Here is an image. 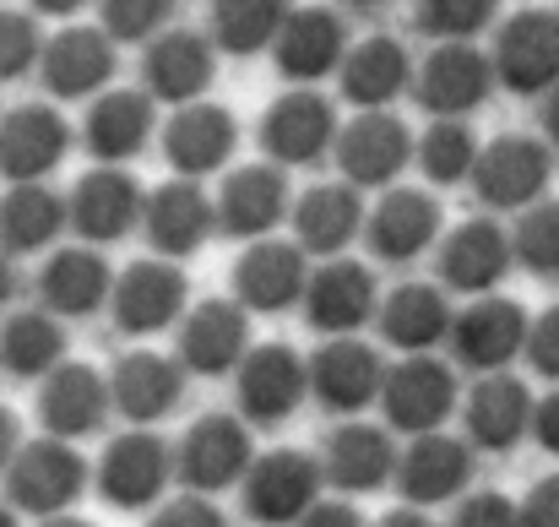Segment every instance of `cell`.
<instances>
[{"label":"cell","mask_w":559,"mask_h":527,"mask_svg":"<svg viewBox=\"0 0 559 527\" xmlns=\"http://www.w3.org/2000/svg\"><path fill=\"white\" fill-rule=\"evenodd\" d=\"M82 457L66 446V441H33L11 457V473H5V490H11V506L16 512H38V517H55L66 512L76 495H82Z\"/></svg>","instance_id":"6da1fadb"},{"label":"cell","mask_w":559,"mask_h":527,"mask_svg":"<svg viewBox=\"0 0 559 527\" xmlns=\"http://www.w3.org/2000/svg\"><path fill=\"white\" fill-rule=\"evenodd\" d=\"M98 484L126 512L153 506L164 495V484H169V452H164V441L158 435H126V441H115L109 457H104V468H98Z\"/></svg>","instance_id":"7a4b0ae2"},{"label":"cell","mask_w":559,"mask_h":527,"mask_svg":"<svg viewBox=\"0 0 559 527\" xmlns=\"http://www.w3.org/2000/svg\"><path fill=\"white\" fill-rule=\"evenodd\" d=\"M180 468H186V484H195V490H228L250 468V435H245V424L228 419V413L201 419L186 435Z\"/></svg>","instance_id":"3957f363"},{"label":"cell","mask_w":559,"mask_h":527,"mask_svg":"<svg viewBox=\"0 0 559 527\" xmlns=\"http://www.w3.org/2000/svg\"><path fill=\"white\" fill-rule=\"evenodd\" d=\"M456 402V380L445 364L435 359H413L402 364L391 380H385V413L396 430H413V435H429Z\"/></svg>","instance_id":"277c9868"},{"label":"cell","mask_w":559,"mask_h":527,"mask_svg":"<svg viewBox=\"0 0 559 527\" xmlns=\"http://www.w3.org/2000/svg\"><path fill=\"white\" fill-rule=\"evenodd\" d=\"M321 490V468L305 452H272L255 473H250V512L261 523H294L316 506Z\"/></svg>","instance_id":"5b68a950"},{"label":"cell","mask_w":559,"mask_h":527,"mask_svg":"<svg viewBox=\"0 0 559 527\" xmlns=\"http://www.w3.org/2000/svg\"><path fill=\"white\" fill-rule=\"evenodd\" d=\"M527 311L511 300H484L456 321V353L478 370H506L516 353L527 349Z\"/></svg>","instance_id":"8992f818"},{"label":"cell","mask_w":559,"mask_h":527,"mask_svg":"<svg viewBox=\"0 0 559 527\" xmlns=\"http://www.w3.org/2000/svg\"><path fill=\"white\" fill-rule=\"evenodd\" d=\"M533 391L516 380V375H495V380H484L478 391H473V402H467V430H473V441L478 446H489V452H511L527 430H533Z\"/></svg>","instance_id":"52a82bcc"},{"label":"cell","mask_w":559,"mask_h":527,"mask_svg":"<svg viewBox=\"0 0 559 527\" xmlns=\"http://www.w3.org/2000/svg\"><path fill=\"white\" fill-rule=\"evenodd\" d=\"M305 386H310V370L299 364V353L294 349H261L250 364H245V375H239L245 413H250V419H261V424L288 419V413L299 408Z\"/></svg>","instance_id":"ba28073f"},{"label":"cell","mask_w":559,"mask_h":527,"mask_svg":"<svg viewBox=\"0 0 559 527\" xmlns=\"http://www.w3.org/2000/svg\"><path fill=\"white\" fill-rule=\"evenodd\" d=\"M467 473H473V462H467V446L462 441H451V435H418L413 441V452L402 457V468H396V479H402V495L407 501H418V506H435V501H445V495H456L462 484H467Z\"/></svg>","instance_id":"9c48e42d"},{"label":"cell","mask_w":559,"mask_h":527,"mask_svg":"<svg viewBox=\"0 0 559 527\" xmlns=\"http://www.w3.org/2000/svg\"><path fill=\"white\" fill-rule=\"evenodd\" d=\"M310 380L321 391L326 408H365L374 391H380V359L365 343H326L310 364Z\"/></svg>","instance_id":"30bf717a"},{"label":"cell","mask_w":559,"mask_h":527,"mask_svg":"<svg viewBox=\"0 0 559 527\" xmlns=\"http://www.w3.org/2000/svg\"><path fill=\"white\" fill-rule=\"evenodd\" d=\"M239 353H245V311H234L223 300L190 311L186 338H180V359L195 375H223Z\"/></svg>","instance_id":"8fae6325"},{"label":"cell","mask_w":559,"mask_h":527,"mask_svg":"<svg viewBox=\"0 0 559 527\" xmlns=\"http://www.w3.org/2000/svg\"><path fill=\"white\" fill-rule=\"evenodd\" d=\"M180 305H186L180 272H169V267H136V272L120 283L115 316H120L126 332H164V327L180 316Z\"/></svg>","instance_id":"7c38bea8"},{"label":"cell","mask_w":559,"mask_h":527,"mask_svg":"<svg viewBox=\"0 0 559 527\" xmlns=\"http://www.w3.org/2000/svg\"><path fill=\"white\" fill-rule=\"evenodd\" d=\"M44 424L55 435H87L104 419V380L87 364H60L44 386Z\"/></svg>","instance_id":"4fadbf2b"},{"label":"cell","mask_w":559,"mask_h":527,"mask_svg":"<svg viewBox=\"0 0 559 527\" xmlns=\"http://www.w3.org/2000/svg\"><path fill=\"white\" fill-rule=\"evenodd\" d=\"M115 397H120L126 419L153 424V419H164L180 402V370L169 359H158V353H131L115 370Z\"/></svg>","instance_id":"5bb4252c"},{"label":"cell","mask_w":559,"mask_h":527,"mask_svg":"<svg viewBox=\"0 0 559 527\" xmlns=\"http://www.w3.org/2000/svg\"><path fill=\"white\" fill-rule=\"evenodd\" d=\"M326 473H332L343 490L370 495V490L385 484V473H396V452H391V441H385L380 430L354 424V430H337L332 457H326Z\"/></svg>","instance_id":"9a60e30c"},{"label":"cell","mask_w":559,"mask_h":527,"mask_svg":"<svg viewBox=\"0 0 559 527\" xmlns=\"http://www.w3.org/2000/svg\"><path fill=\"white\" fill-rule=\"evenodd\" d=\"M370 316V272L359 267H326L310 283V327L321 332H354Z\"/></svg>","instance_id":"2e32d148"},{"label":"cell","mask_w":559,"mask_h":527,"mask_svg":"<svg viewBox=\"0 0 559 527\" xmlns=\"http://www.w3.org/2000/svg\"><path fill=\"white\" fill-rule=\"evenodd\" d=\"M506 267H511V250H506V239H500L489 223H473V229H467V234H456V239H451V250L440 256V272H445L456 289H467V294H478V289L500 283V278H506Z\"/></svg>","instance_id":"e0dca14e"},{"label":"cell","mask_w":559,"mask_h":527,"mask_svg":"<svg viewBox=\"0 0 559 527\" xmlns=\"http://www.w3.org/2000/svg\"><path fill=\"white\" fill-rule=\"evenodd\" d=\"M299 289H305V267H299V256L283 250V245L255 250V256L239 267V300L255 305V311H283V305L299 300Z\"/></svg>","instance_id":"ac0fdd59"},{"label":"cell","mask_w":559,"mask_h":527,"mask_svg":"<svg viewBox=\"0 0 559 527\" xmlns=\"http://www.w3.org/2000/svg\"><path fill=\"white\" fill-rule=\"evenodd\" d=\"M104 261L71 250V256H55L49 272H44V300L60 311V316H87L98 300H104Z\"/></svg>","instance_id":"d6986e66"},{"label":"cell","mask_w":559,"mask_h":527,"mask_svg":"<svg viewBox=\"0 0 559 527\" xmlns=\"http://www.w3.org/2000/svg\"><path fill=\"white\" fill-rule=\"evenodd\" d=\"M445 300L435 289H402L385 311V338L402 343V349H429L445 338Z\"/></svg>","instance_id":"ffe728a7"},{"label":"cell","mask_w":559,"mask_h":527,"mask_svg":"<svg viewBox=\"0 0 559 527\" xmlns=\"http://www.w3.org/2000/svg\"><path fill=\"white\" fill-rule=\"evenodd\" d=\"M549 77H559V22L555 16H533L511 38V82L538 87Z\"/></svg>","instance_id":"44dd1931"},{"label":"cell","mask_w":559,"mask_h":527,"mask_svg":"<svg viewBox=\"0 0 559 527\" xmlns=\"http://www.w3.org/2000/svg\"><path fill=\"white\" fill-rule=\"evenodd\" d=\"M60 349H66V338H60V327L49 316H16L5 327V338H0V359L16 375H44L60 359Z\"/></svg>","instance_id":"7402d4cb"},{"label":"cell","mask_w":559,"mask_h":527,"mask_svg":"<svg viewBox=\"0 0 559 527\" xmlns=\"http://www.w3.org/2000/svg\"><path fill=\"white\" fill-rule=\"evenodd\" d=\"M549 179V164H544V153L538 148H500L495 159H489V169H484V196H495V201H527L538 185Z\"/></svg>","instance_id":"603a6c76"},{"label":"cell","mask_w":559,"mask_h":527,"mask_svg":"<svg viewBox=\"0 0 559 527\" xmlns=\"http://www.w3.org/2000/svg\"><path fill=\"white\" fill-rule=\"evenodd\" d=\"M429 234H435V212H429L424 201H413V196H407V201H391L385 218H380V250L396 256V261L413 256Z\"/></svg>","instance_id":"cb8c5ba5"},{"label":"cell","mask_w":559,"mask_h":527,"mask_svg":"<svg viewBox=\"0 0 559 527\" xmlns=\"http://www.w3.org/2000/svg\"><path fill=\"white\" fill-rule=\"evenodd\" d=\"M153 234H158V245L164 250H175V256H186L201 245V234H206V212H201V201L195 196H164L158 201V218H153Z\"/></svg>","instance_id":"d4e9b609"},{"label":"cell","mask_w":559,"mask_h":527,"mask_svg":"<svg viewBox=\"0 0 559 527\" xmlns=\"http://www.w3.org/2000/svg\"><path fill=\"white\" fill-rule=\"evenodd\" d=\"M126 223H131V190L120 179L87 185V196H82V229L98 234V239H115Z\"/></svg>","instance_id":"484cf974"},{"label":"cell","mask_w":559,"mask_h":527,"mask_svg":"<svg viewBox=\"0 0 559 527\" xmlns=\"http://www.w3.org/2000/svg\"><path fill=\"white\" fill-rule=\"evenodd\" d=\"M522 261L538 278H559V207H544L522 223Z\"/></svg>","instance_id":"4316f807"},{"label":"cell","mask_w":559,"mask_h":527,"mask_svg":"<svg viewBox=\"0 0 559 527\" xmlns=\"http://www.w3.org/2000/svg\"><path fill=\"white\" fill-rule=\"evenodd\" d=\"M277 218V179H245L234 196H228V229L239 234H255Z\"/></svg>","instance_id":"83f0119b"},{"label":"cell","mask_w":559,"mask_h":527,"mask_svg":"<svg viewBox=\"0 0 559 527\" xmlns=\"http://www.w3.org/2000/svg\"><path fill=\"white\" fill-rule=\"evenodd\" d=\"M348 234H354V207H348L343 196H316V201L305 207V239H310L316 250H337Z\"/></svg>","instance_id":"f1b7e54d"},{"label":"cell","mask_w":559,"mask_h":527,"mask_svg":"<svg viewBox=\"0 0 559 527\" xmlns=\"http://www.w3.org/2000/svg\"><path fill=\"white\" fill-rule=\"evenodd\" d=\"M0 229H5V239L22 245V250H27V245H44L49 229H55V207H49L44 196H16V201H5Z\"/></svg>","instance_id":"f546056e"},{"label":"cell","mask_w":559,"mask_h":527,"mask_svg":"<svg viewBox=\"0 0 559 527\" xmlns=\"http://www.w3.org/2000/svg\"><path fill=\"white\" fill-rule=\"evenodd\" d=\"M49 153H60V131H49V120H27V131L5 148V164H11L16 175H33Z\"/></svg>","instance_id":"4dcf8cb0"},{"label":"cell","mask_w":559,"mask_h":527,"mask_svg":"<svg viewBox=\"0 0 559 527\" xmlns=\"http://www.w3.org/2000/svg\"><path fill=\"white\" fill-rule=\"evenodd\" d=\"M527 353H533V370H538V375L559 380V305L549 311V316H538V321H533V332H527Z\"/></svg>","instance_id":"1f68e13d"},{"label":"cell","mask_w":559,"mask_h":527,"mask_svg":"<svg viewBox=\"0 0 559 527\" xmlns=\"http://www.w3.org/2000/svg\"><path fill=\"white\" fill-rule=\"evenodd\" d=\"M272 137H277L283 153H310V148L321 142V115H316V109H288Z\"/></svg>","instance_id":"d6a6232c"},{"label":"cell","mask_w":559,"mask_h":527,"mask_svg":"<svg viewBox=\"0 0 559 527\" xmlns=\"http://www.w3.org/2000/svg\"><path fill=\"white\" fill-rule=\"evenodd\" d=\"M456 527H522V512L506 501V495H478L462 506Z\"/></svg>","instance_id":"836d02e7"},{"label":"cell","mask_w":559,"mask_h":527,"mask_svg":"<svg viewBox=\"0 0 559 527\" xmlns=\"http://www.w3.org/2000/svg\"><path fill=\"white\" fill-rule=\"evenodd\" d=\"M522 527H559V479H544L522 501Z\"/></svg>","instance_id":"e575fe53"},{"label":"cell","mask_w":559,"mask_h":527,"mask_svg":"<svg viewBox=\"0 0 559 527\" xmlns=\"http://www.w3.org/2000/svg\"><path fill=\"white\" fill-rule=\"evenodd\" d=\"M153 527H223V517H217V506H206V501H175Z\"/></svg>","instance_id":"d590c367"},{"label":"cell","mask_w":559,"mask_h":527,"mask_svg":"<svg viewBox=\"0 0 559 527\" xmlns=\"http://www.w3.org/2000/svg\"><path fill=\"white\" fill-rule=\"evenodd\" d=\"M533 435H538V446H544V452H555L559 457V391L538 402V413H533Z\"/></svg>","instance_id":"8d00e7d4"},{"label":"cell","mask_w":559,"mask_h":527,"mask_svg":"<svg viewBox=\"0 0 559 527\" xmlns=\"http://www.w3.org/2000/svg\"><path fill=\"white\" fill-rule=\"evenodd\" d=\"M131 137H136V126H131V109H109V115H104V131H98V142H104V148H126Z\"/></svg>","instance_id":"74e56055"},{"label":"cell","mask_w":559,"mask_h":527,"mask_svg":"<svg viewBox=\"0 0 559 527\" xmlns=\"http://www.w3.org/2000/svg\"><path fill=\"white\" fill-rule=\"evenodd\" d=\"M435 175L440 179L462 175V137H451V142L440 137V142H435Z\"/></svg>","instance_id":"f35d334b"},{"label":"cell","mask_w":559,"mask_h":527,"mask_svg":"<svg viewBox=\"0 0 559 527\" xmlns=\"http://www.w3.org/2000/svg\"><path fill=\"white\" fill-rule=\"evenodd\" d=\"M305 527H359V517L348 506H316V512H305Z\"/></svg>","instance_id":"ab89813d"},{"label":"cell","mask_w":559,"mask_h":527,"mask_svg":"<svg viewBox=\"0 0 559 527\" xmlns=\"http://www.w3.org/2000/svg\"><path fill=\"white\" fill-rule=\"evenodd\" d=\"M11 452H16V419L0 408V473L11 468Z\"/></svg>","instance_id":"60d3db41"},{"label":"cell","mask_w":559,"mask_h":527,"mask_svg":"<svg viewBox=\"0 0 559 527\" xmlns=\"http://www.w3.org/2000/svg\"><path fill=\"white\" fill-rule=\"evenodd\" d=\"M380 527H435V523H429V517H418V512H391Z\"/></svg>","instance_id":"b9f144b4"},{"label":"cell","mask_w":559,"mask_h":527,"mask_svg":"<svg viewBox=\"0 0 559 527\" xmlns=\"http://www.w3.org/2000/svg\"><path fill=\"white\" fill-rule=\"evenodd\" d=\"M5 294H11V267L0 261V300H5Z\"/></svg>","instance_id":"7bdbcfd3"},{"label":"cell","mask_w":559,"mask_h":527,"mask_svg":"<svg viewBox=\"0 0 559 527\" xmlns=\"http://www.w3.org/2000/svg\"><path fill=\"white\" fill-rule=\"evenodd\" d=\"M44 527H87V523H76V517H49Z\"/></svg>","instance_id":"ee69618b"},{"label":"cell","mask_w":559,"mask_h":527,"mask_svg":"<svg viewBox=\"0 0 559 527\" xmlns=\"http://www.w3.org/2000/svg\"><path fill=\"white\" fill-rule=\"evenodd\" d=\"M549 126H555V137H559V98H555V109H549Z\"/></svg>","instance_id":"f6af8a7d"},{"label":"cell","mask_w":559,"mask_h":527,"mask_svg":"<svg viewBox=\"0 0 559 527\" xmlns=\"http://www.w3.org/2000/svg\"><path fill=\"white\" fill-rule=\"evenodd\" d=\"M0 527H16V517H11V512H5V506H0Z\"/></svg>","instance_id":"bcb514c9"}]
</instances>
